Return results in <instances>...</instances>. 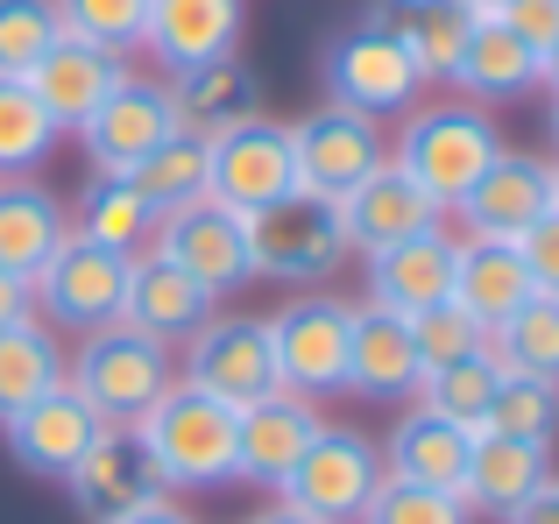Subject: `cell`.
I'll return each mask as SVG.
<instances>
[{
    "label": "cell",
    "mask_w": 559,
    "mask_h": 524,
    "mask_svg": "<svg viewBox=\"0 0 559 524\" xmlns=\"http://www.w3.org/2000/svg\"><path fill=\"white\" fill-rule=\"evenodd\" d=\"M396 142H390V164L404 170L411 184H425V192L439 199V206H461V192L481 178V170L496 164V150H503V128H496L489 107H475V99H418L411 114H396Z\"/></svg>",
    "instance_id": "1"
},
{
    "label": "cell",
    "mask_w": 559,
    "mask_h": 524,
    "mask_svg": "<svg viewBox=\"0 0 559 524\" xmlns=\"http://www.w3.org/2000/svg\"><path fill=\"white\" fill-rule=\"evenodd\" d=\"M64 383L99 412V426H142L178 390V355L114 319L99 333H79V347L64 355Z\"/></svg>",
    "instance_id": "2"
},
{
    "label": "cell",
    "mask_w": 559,
    "mask_h": 524,
    "mask_svg": "<svg viewBox=\"0 0 559 524\" xmlns=\"http://www.w3.org/2000/svg\"><path fill=\"white\" fill-rule=\"evenodd\" d=\"M248 227V270L255 284H284V290H326L333 270L347 255V235H341V206L333 199H312V192H284L270 206L241 213Z\"/></svg>",
    "instance_id": "3"
},
{
    "label": "cell",
    "mask_w": 559,
    "mask_h": 524,
    "mask_svg": "<svg viewBox=\"0 0 559 524\" xmlns=\"http://www.w3.org/2000/svg\"><path fill=\"white\" fill-rule=\"evenodd\" d=\"M376 489H382V446L355 426H319L298 468L276 483V503H290L312 524H361Z\"/></svg>",
    "instance_id": "4"
},
{
    "label": "cell",
    "mask_w": 559,
    "mask_h": 524,
    "mask_svg": "<svg viewBox=\"0 0 559 524\" xmlns=\"http://www.w3.org/2000/svg\"><path fill=\"white\" fill-rule=\"evenodd\" d=\"M270 326V355H276V390L298 397H333L347 390V333H355V305L333 290H298L290 305L262 312Z\"/></svg>",
    "instance_id": "5"
},
{
    "label": "cell",
    "mask_w": 559,
    "mask_h": 524,
    "mask_svg": "<svg viewBox=\"0 0 559 524\" xmlns=\"http://www.w3.org/2000/svg\"><path fill=\"white\" fill-rule=\"evenodd\" d=\"M135 440L150 446L164 489H219L234 483V412L199 390H170L150 418L135 426Z\"/></svg>",
    "instance_id": "6"
},
{
    "label": "cell",
    "mask_w": 559,
    "mask_h": 524,
    "mask_svg": "<svg viewBox=\"0 0 559 524\" xmlns=\"http://www.w3.org/2000/svg\"><path fill=\"white\" fill-rule=\"evenodd\" d=\"M178 383L199 390V397H213V404H227V412L270 397V390H276L270 326H262L255 312H213L178 347Z\"/></svg>",
    "instance_id": "7"
},
{
    "label": "cell",
    "mask_w": 559,
    "mask_h": 524,
    "mask_svg": "<svg viewBox=\"0 0 559 524\" xmlns=\"http://www.w3.org/2000/svg\"><path fill=\"white\" fill-rule=\"evenodd\" d=\"M376 164H390V135L382 121L355 107H312L290 121V170H298V192L312 199H347Z\"/></svg>",
    "instance_id": "8"
},
{
    "label": "cell",
    "mask_w": 559,
    "mask_h": 524,
    "mask_svg": "<svg viewBox=\"0 0 559 524\" xmlns=\"http://www.w3.org/2000/svg\"><path fill=\"white\" fill-rule=\"evenodd\" d=\"M298 192V170H290V121L270 114H248V121L205 135V199L234 213H255L270 199Z\"/></svg>",
    "instance_id": "9"
},
{
    "label": "cell",
    "mask_w": 559,
    "mask_h": 524,
    "mask_svg": "<svg viewBox=\"0 0 559 524\" xmlns=\"http://www.w3.org/2000/svg\"><path fill=\"white\" fill-rule=\"evenodd\" d=\"M319 79H326L333 107H355V114H369V121H396V114H411L418 93H425V79L411 71V57L396 50L382 28H369V22L341 28V36L326 43Z\"/></svg>",
    "instance_id": "10"
},
{
    "label": "cell",
    "mask_w": 559,
    "mask_h": 524,
    "mask_svg": "<svg viewBox=\"0 0 559 524\" xmlns=\"http://www.w3.org/2000/svg\"><path fill=\"white\" fill-rule=\"evenodd\" d=\"M36 290V319L43 326H64V333H99L121 319V290H128V255H107L93 241L71 235L64 249L28 276Z\"/></svg>",
    "instance_id": "11"
},
{
    "label": "cell",
    "mask_w": 559,
    "mask_h": 524,
    "mask_svg": "<svg viewBox=\"0 0 559 524\" xmlns=\"http://www.w3.org/2000/svg\"><path fill=\"white\" fill-rule=\"evenodd\" d=\"M453 213H461L467 241H518L524 227H538V221L559 213V170L546 164V156L496 150V164L467 184Z\"/></svg>",
    "instance_id": "12"
},
{
    "label": "cell",
    "mask_w": 559,
    "mask_h": 524,
    "mask_svg": "<svg viewBox=\"0 0 559 524\" xmlns=\"http://www.w3.org/2000/svg\"><path fill=\"white\" fill-rule=\"evenodd\" d=\"M156 255H170L191 284H205L213 298H234V290L255 284V270H248V227L234 206H219V199H191V206H170L164 227H156L150 241Z\"/></svg>",
    "instance_id": "13"
},
{
    "label": "cell",
    "mask_w": 559,
    "mask_h": 524,
    "mask_svg": "<svg viewBox=\"0 0 559 524\" xmlns=\"http://www.w3.org/2000/svg\"><path fill=\"white\" fill-rule=\"evenodd\" d=\"M57 489L71 497V511H79L85 524H114V517L142 511V503L170 497L164 475H156V461H150V446L135 440V426H107Z\"/></svg>",
    "instance_id": "14"
},
{
    "label": "cell",
    "mask_w": 559,
    "mask_h": 524,
    "mask_svg": "<svg viewBox=\"0 0 559 524\" xmlns=\"http://www.w3.org/2000/svg\"><path fill=\"white\" fill-rule=\"evenodd\" d=\"M170 135H178V114H170L164 79H135V71H128V79L99 99L93 121L79 128V150H85V164H93V170L128 178V170H135L150 150H164Z\"/></svg>",
    "instance_id": "15"
},
{
    "label": "cell",
    "mask_w": 559,
    "mask_h": 524,
    "mask_svg": "<svg viewBox=\"0 0 559 524\" xmlns=\"http://www.w3.org/2000/svg\"><path fill=\"white\" fill-rule=\"evenodd\" d=\"M99 432H107V426H99L93 404H85L71 383H57L50 397H36L28 412H14L8 426H0V440H8V461L22 475H36V483H64Z\"/></svg>",
    "instance_id": "16"
},
{
    "label": "cell",
    "mask_w": 559,
    "mask_h": 524,
    "mask_svg": "<svg viewBox=\"0 0 559 524\" xmlns=\"http://www.w3.org/2000/svg\"><path fill=\"white\" fill-rule=\"evenodd\" d=\"M319 426H326L319 404L298 397V390H270V397L241 404V412H234V483L276 489L290 468H298V454L312 446Z\"/></svg>",
    "instance_id": "17"
},
{
    "label": "cell",
    "mask_w": 559,
    "mask_h": 524,
    "mask_svg": "<svg viewBox=\"0 0 559 524\" xmlns=\"http://www.w3.org/2000/svg\"><path fill=\"white\" fill-rule=\"evenodd\" d=\"M333 206H341L347 249H361V255H376V249H390V241H411V235H432V227H447V206H439L425 184H411L396 164H376L369 178H361L347 199H333Z\"/></svg>",
    "instance_id": "18"
},
{
    "label": "cell",
    "mask_w": 559,
    "mask_h": 524,
    "mask_svg": "<svg viewBox=\"0 0 559 524\" xmlns=\"http://www.w3.org/2000/svg\"><path fill=\"white\" fill-rule=\"evenodd\" d=\"M219 312V298L205 284H191V276L178 270L170 255L142 249L135 262H128V290H121V326L150 333V341H164L170 355L191 341V333L205 326V319Z\"/></svg>",
    "instance_id": "19"
},
{
    "label": "cell",
    "mask_w": 559,
    "mask_h": 524,
    "mask_svg": "<svg viewBox=\"0 0 559 524\" xmlns=\"http://www.w3.org/2000/svg\"><path fill=\"white\" fill-rule=\"evenodd\" d=\"M559 71V57H538L524 36H510L496 14H481L475 28H467V50L461 64H453V93L475 99V107H510V99L538 93Z\"/></svg>",
    "instance_id": "20"
},
{
    "label": "cell",
    "mask_w": 559,
    "mask_h": 524,
    "mask_svg": "<svg viewBox=\"0 0 559 524\" xmlns=\"http://www.w3.org/2000/svg\"><path fill=\"white\" fill-rule=\"evenodd\" d=\"M475 22L481 14L467 8V0H376L369 8V28H382V36L411 57V71H418L425 85H453V64H461Z\"/></svg>",
    "instance_id": "21"
},
{
    "label": "cell",
    "mask_w": 559,
    "mask_h": 524,
    "mask_svg": "<svg viewBox=\"0 0 559 524\" xmlns=\"http://www.w3.org/2000/svg\"><path fill=\"white\" fill-rule=\"evenodd\" d=\"M121 79H128V57H114V50H93V43L57 36V43H50V57H43V64L28 71L22 85L43 99V114L57 121V135H79V128L99 114V99H107Z\"/></svg>",
    "instance_id": "22"
},
{
    "label": "cell",
    "mask_w": 559,
    "mask_h": 524,
    "mask_svg": "<svg viewBox=\"0 0 559 524\" xmlns=\"http://www.w3.org/2000/svg\"><path fill=\"white\" fill-rule=\"evenodd\" d=\"M453 249H461V241H453L447 227L376 249L361 262V270H369V305H382V312H396V319H418L425 305H447L453 298Z\"/></svg>",
    "instance_id": "23"
},
{
    "label": "cell",
    "mask_w": 559,
    "mask_h": 524,
    "mask_svg": "<svg viewBox=\"0 0 559 524\" xmlns=\"http://www.w3.org/2000/svg\"><path fill=\"white\" fill-rule=\"evenodd\" d=\"M164 93H170L178 128H185V135H199V142L219 135V128H234V121H248V114H262V79H255V64H248L241 50L170 71Z\"/></svg>",
    "instance_id": "24"
},
{
    "label": "cell",
    "mask_w": 559,
    "mask_h": 524,
    "mask_svg": "<svg viewBox=\"0 0 559 524\" xmlns=\"http://www.w3.org/2000/svg\"><path fill=\"white\" fill-rule=\"evenodd\" d=\"M248 28V0H150V22H142V50L164 71L205 64V57L241 50Z\"/></svg>",
    "instance_id": "25"
},
{
    "label": "cell",
    "mask_w": 559,
    "mask_h": 524,
    "mask_svg": "<svg viewBox=\"0 0 559 524\" xmlns=\"http://www.w3.org/2000/svg\"><path fill=\"white\" fill-rule=\"evenodd\" d=\"M418 347H411V319L355 305V333H347V390L369 404H411L418 390Z\"/></svg>",
    "instance_id": "26"
},
{
    "label": "cell",
    "mask_w": 559,
    "mask_h": 524,
    "mask_svg": "<svg viewBox=\"0 0 559 524\" xmlns=\"http://www.w3.org/2000/svg\"><path fill=\"white\" fill-rule=\"evenodd\" d=\"M538 483H552L546 440H510V432H475L461 468V503L475 517H510Z\"/></svg>",
    "instance_id": "27"
},
{
    "label": "cell",
    "mask_w": 559,
    "mask_h": 524,
    "mask_svg": "<svg viewBox=\"0 0 559 524\" xmlns=\"http://www.w3.org/2000/svg\"><path fill=\"white\" fill-rule=\"evenodd\" d=\"M538 298V276L524 270L518 241H461L453 249V305H461L467 319H481V326H503L510 312H524V305Z\"/></svg>",
    "instance_id": "28"
},
{
    "label": "cell",
    "mask_w": 559,
    "mask_h": 524,
    "mask_svg": "<svg viewBox=\"0 0 559 524\" xmlns=\"http://www.w3.org/2000/svg\"><path fill=\"white\" fill-rule=\"evenodd\" d=\"M71 241V206L43 178H0V270L36 276Z\"/></svg>",
    "instance_id": "29"
},
{
    "label": "cell",
    "mask_w": 559,
    "mask_h": 524,
    "mask_svg": "<svg viewBox=\"0 0 559 524\" xmlns=\"http://www.w3.org/2000/svg\"><path fill=\"white\" fill-rule=\"evenodd\" d=\"M156 227H164V206H150V199L135 192V178H107V170H93L85 192L71 199V235L93 241V249H107V255L135 262L156 241Z\"/></svg>",
    "instance_id": "30"
},
{
    "label": "cell",
    "mask_w": 559,
    "mask_h": 524,
    "mask_svg": "<svg viewBox=\"0 0 559 524\" xmlns=\"http://www.w3.org/2000/svg\"><path fill=\"white\" fill-rule=\"evenodd\" d=\"M467 440H475V432L432 418L425 404H404V412H396V426H390V446H382V475L418 483V489H453V497H461Z\"/></svg>",
    "instance_id": "31"
},
{
    "label": "cell",
    "mask_w": 559,
    "mask_h": 524,
    "mask_svg": "<svg viewBox=\"0 0 559 524\" xmlns=\"http://www.w3.org/2000/svg\"><path fill=\"white\" fill-rule=\"evenodd\" d=\"M57 383H64V341H57V326H43V319L0 326V426L14 412H28L36 397H50Z\"/></svg>",
    "instance_id": "32"
},
{
    "label": "cell",
    "mask_w": 559,
    "mask_h": 524,
    "mask_svg": "<svg viewBox=\"0 0 559 524\" xmlns=\"http://www.w3.org/2000/svg\"><path fill=\"white\" fill-rule=\"evenodd\" d=\"M481 361L496 376H559V290H538L524 312L481 341Z\"/></svg>",
    "instance_id": "33"
},
{
    "label": "cell",
    "mask_w": 559,
    "mask_h": 524,
    "mask_svg": "<svg viewBox=\"0 0 559 524\" xmlns=\"http://www.w3.org/2000/svg\"><path fill=\"white\" fill-rule=\"evenodd\" d=\"M57 121L43 114V99L22 79H0V178H36L57 156Z\"/></svg>",
    "instance_id": "34"
},
{
    "label": "cell",
    "mask_w": 559,
    "mask_h": 524,
    "mask_svg": "<svg viewBox=\"0 0 559 524\" xmlns=\"http://www.w3.org/2000/svg\"><path fill=\"white\" fill-rule=\"evenodd\" d=\"M489 397H496V369L481 355L447 361V369H425L418 390H411V404H425L432 418H447V426H461V432H481Z\"/></svg>",
    "instance_id": "35"
},
{
    "label": "cell",
    "mask_w": 559,
    "mask_h": 524,
    "mask_svg": "<svg viewBox=\"0 0 559 524\" xmlns=\"http://www.w3.org/2000/svg\"><path fill=\"white\" fill-rule=\"evenodd\" d=\"M128 178H135V192L150 199V206H164V213L191 206V199H205V142L178 128V135H170L164 150H150Z\"/></svg>",
    "instance_id": "36"
},
{
    "label": "cell",
    "mask_w": 559,
    "mask_h": 524,
    "mask_svg": "<svg viewBox=\"0 0 559 524\" xmlns=\"http://www.w3.org/2000/svg\"><path fill=\"white\" fill-rule=\"evenodd\" d=\"M57 28L71 43H93V50H142V22H150V0H50Z\"/></svg>",
    "instance_id": "37"
},
{
    "label": "cell",
    "mask_w": 559,
    "mask_h": 524,
    "mask_svg": "<svg viewBox=\"0 0 559 524\" xmlns=\"http://www.w3.org/2000/svg\"><path fill=\"white\" fill-rule=\"evenodd\" d=\"M552 376H496V397H489V418L481 432H510V440H546L552 432Z\"/></svg>",
    "instance_id": "38"
},
{
    "label": "cell",
    "mask_w": 559,
    "mask_h": 524,
    "mask_svg": "<svg viewBox=\"0 0 559 524\" xmlns=\"http://www.w3.org/2000/svg\"><path fill=\"white\" fill-rule=\"evenodd\" d=\"M57 36L64 28H57L50 0H0V79H28Z\"/></svg>",
    "instance_id": "39"
},
{
    "label": "cell",
    "mask_w": 559,
    "mask_h": 524,
    "mask_svg": "<svg viewBox=\"0 0 559 524\" xmlns=\"http://www.w3.org/2000/svg\"><path fill=\"white\" fill-rule=\"evenodd\" d=\"M481 341H489V326L481 319H467L461 305H425L418 319H411V347H418V369H447V361H467L481 355Z\"/></svg>",
    "instance_id": "40"
},
{
    "label": "cell",
    "mask_w": 559,
    "mask_h": 524,
    "mask_svg": "<svg viewBox=\"0 0 559 524\" xmlns=\"http://www.w3.org/2000/svg\"><path fill=\"white\" fill-rule=\"evenodd\" d=\"M361 524H475V511H467L453 489H418V483L382 475V489L369 497Z\"/></svg>",
    "instance_id": "41"
},
{
    "label": "cell",
    "mask_w": 559,
    "mask_h": 524,
    "mask_svg": "<svg viewBox=\"0 0 559 524\" xmlns=\"http://www.w3.org/2000/svg\"><path fill=\"white\" fill-rule=\"evenodd\" d=\"M496 22H503L510 36H524L538 57H559V0H503Z\"/></svg>",
    "instance_id": "42"
},
{
    "label": "cell",
    "mask_w": 559,
    "mask_h": 524,
    "mask_svg": "<svg viewBox=\"0 0 559 524\" xmlns=\"http://www.w3.org/2000/svg\"><path fill=\"white\" fill-rule=\"evenodd\" d=\"M518 255H524V270L538 276V290H559V213H552V221H538V227H524Z\"/></svg>",
    "instance_id": "43"
},
{
    "label": "cell",
    "mask_w": 559,
    "mask_h": 524,
    "mask_svg": "<svg viewBox=\"0 0 559 524\" xmlns=\"http://www.w3.org/2000/svg\"><path fill=\"white\" fill-rule=\"evenodd\" d=\"M14 319H36V290H28V276L0 270V326H14Z\"/></svg>",
    "instance_id": "44"
},
{
    "label": "cell",
    "mask_w": 559,
    "mask_h": 524,
    "mask_svg": "<svg viewBox=\"0 0 559 524\" xmlns=\"http://www.w3.org/2000/svg\"><path fill=\"white\" fill-rule=\"evenodd\" d=\"M503 524H559V483H538V489H532V497H524Z\"/></svg>",
    "instance_id": "45"
},
{
    "label": "cell",
    "mask_w": 559,
    "mask_h": 524,
    "mask_svg": "<svg viewBox=\"0 0 559 524\" xmlns=\"http://www.w3.org/2000/svg\"><path fill=\"white\" fill-rule=\"evenodd\" d=\"M114 524H199L185 511V503H170V497H156V503H142V511H128V517H114Z\"/></svg>",
    "instance_id": "46"
},
{
    "label": "cell",
    "mask_w": 559,
    "mask_h": 524,
    "mask_svg": "<svg viewBox=\"0 0 559 524\" xmlns=\"http://www.w3.org/2000/svg\"><path fill=\"white\" fill-rule=\"evenodd\" d=\"M248 524H312V517H298V511H290V503H270V511H255Z\"/></svg>",
    "instance_id": "47"
},
{
    "label": "cell",
    "mask_w": 559,
    "mask_h": 524,
    "mask_svg": "<svg viewBox=\"0 0 559 524\" xmlns=\"http://www.w3.org/2000/svg\"><path fill=\"white\" fill-rule=\"evenodd\" d=\"M467 8H475V14H496V8H503V0H467Z\"/></svg>",
    "instance_id": "48"
}]
</instances>
